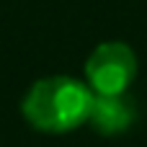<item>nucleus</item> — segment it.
<instances>
[{
  "label": "nucleus",
  "mask_w": 147,
  "mask_h": 147,
  "mask_svg": "<svg viewBox=\"0 0 147 147\" xmlns=\"http://www.w3.org/2000/svg\"><path fill=\"white\" fill-rule=\"evenodd\" d=\"M137 119V106L129 98V93H114V96H93V106H90V116L88 124L106 137L121 134L127 132Z\"/></svg>",
  "instance_id": "nucleus-3"
},
{
  "label": "nucleus",
  "mask_w": 147,
  "mask_h": 147,
  "mask_svg": "<svg viewBox=\"0 0 147 147\" xmlns=\"http://www.w3.org/2000/svg\"><path fill=\"white\" fill-rule=\"evenodd\" d=\"M137 78V54L124 41H101L85 59V83L98 96L127 93Z\"/></svg>",
  "instance_id": "nucleus-2"
},
{
  "label": "nucleus",
  "mask_w": 147,
  "mask_h": 147,
  "mask_svg": "<svg viewBox=\"0 0 147 147\" xmlns=\"http://www.w3.org/2000/svg\"><path fill=\"white\" fill-rule=\"evenodd\" d=\"M93 96L96 93L85 80L70 75H52L36 80L26 90L21 101V114L39 132L67 134L88 124Z\"/></svg>",
  "instance_id": "nucleus-1"
}]
</instances>
